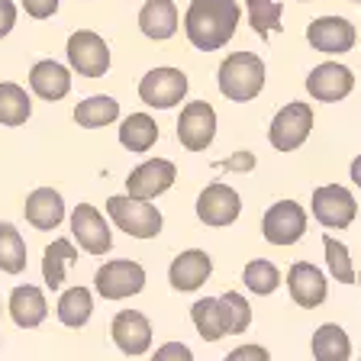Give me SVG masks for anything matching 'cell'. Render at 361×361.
Wrapping results in <instances>:
<instances>
[{
	"mask_svg": "<svg viewBox=\"0 0 361 361\" xmlns=\"http://www.w3.org/2000/svg\"><path fill=\"white\" fill-rule=\"evenodd\" d=\"M26 268V242L13 223H0V271L20 274Z\"/></svg>",
	"mask_w": 361,
	"mask_h": 361,
	"instance_id": "f546056e",
	"label": "cell"
},
{
	"mask_svg": "<svg viewBox=\"0 0 361 361\" xmlns=\"http://www.w3.org/2000/svg\"><path fill=\"white\" fill-rule=\"evenodd\" d=\"M139 30L149 39H155V42L171 39L174 30H178V7H174V0H149L139 10Z\"/></svg>",
	"mask_w": 361,
	"mask_h": 361,
	"instance_id": "7402d4cb",
	"label": "cell"
},
{
	"mask_svg": "<svg viewBox=\"0 0 361 361\" xmlns=\"http://www.w3.org/2000/svg\"><path fill=\"white\" fill-rule=\"evenodd\" d=\"M323 248H326V264H329L332 278L338 284H355V268H352V258H348V248L338 239H332V235L323 239Z\"/></svg>",
	"mask_w": 361,
	"mask_h": 361,
	"instance_id": "836d02e7",
	"label": "cell"
},
{
	"mask_svg": "<svg viewBox=\"0 0 361 361\" xmlns=\"http://www.w3.org/2000/svg\"><path fill=\"white\" fill-rule=\"evenodd\" d=\"M216 135V110L207 100H194L180 110L178 139L188 152H203Z\"/></svg>",
	"mask_w": 361,
	"mask_h": 361,
	"instance_id": "9c48e42d",
	"label": "cell"
},
{
	"mask_svg": "<svg viewBox=\"0 0 361 361\" xmlns=\"http://www.w3.org/2000/svg\"><path fill=\"white\" fill-rule=\"evenodd\" d=\"M242 284H245L252 293H258V297H268V293L278 290L281 271L271 262H264V258H255V262H248L245 271H242Z\"/></svg>",
	"mask_w": 361,
	"mask_h": 361,
	"instance_id": "4dcf8cb0",
	"label": "cell"
},
{
	"mask_svg": "<svg viewBox=\"0 0 361 361\" xmlns=\"http://www.w3.org/2000/svg\"><path fill=\"white\" fill-rule=\"evenodd\" d=\"M71 233H75L78 245H81L87 255H106L113 248L110 226L100 216L97 207H90V203H78L75 207V213H71Z\"/></svg>",
	"mask_w": 361,
	"mask_h": 361,
	"instance_id": "8fae6325",
	"label": "cell"
},
{
	"mask_svg": "<svg viewBox=\"0 0 361 361\" xmlns=\"http://www.w3.org/2000/svg\"><path fill=\"white\" fill-rule=\"evenodd\" d=\"M45 313H49V307H45V297L39 287L32 284L13 287V293H10V316H13V323L20 329H36L45 319Z\"/></svg>",
	"mask_w": 361,
	"mask_h": 361,
	"instance_id": "ffe728a7",
	"label": "cell"
},
{
	"mask_svg": "<svg viewBox=\"0 0 361 361\" xmlns=\"http://www.w3.org/2000/svg\"><path fill=\"white\" fill-rule=\"evenodd\" d=\"M310 129H313V110H310V104H287L271 120L268 139L278 152H293L307 142Z\"/></svg>",
	"mask_w": 361,
	"mask_h": 361,
	"instance_id": "52a82bcc",
	"label": "cell"
},
{
	"mask_svg": "<svg viewBox=\"0 0 361 361\" xmlns=\"http://www.w3.org/2000/svg\"><path fill=\"white\" fill-rule=\"evenodd\" d=\"M190 316H194V326L200 332L203 342H216V338L226 336V316H223V303L219 297H207V300H197L190 307Z\"/></svg>",
	"mask_w": 361,
	"mask_h": 361,
	"instance_id": "4316f807",
	"label": "cell"
},
{
	"mask_svg": "<svg viewBox=\"0 0 361 361\" xmlns=\"http://www.w3.org/2000/svg\"><path fill=\"white\" fill-rule=\"evenodd\" d=\"M219 168H229V171H252V168H255V155H252V152H239V155L219 161Z\"/></svg>",
	"mask_w": 361,
	"mask_h": 361,
	"instance_id": "8d00e7d4",
	"label": "cell"
},
{
	"mask_svg": "<svg viewBox=\"0 0 361 361\" xmlns=\"http://www.w3.org/2000/svg\"><path fill=\"white\" fill-rule=\"evenodd\" d=\"M155 358L158 361H190V358H194V355H190V348L188 345H180V342H168V345H161V348H158V352H155Z\"/></svg>",
	"mask_w": 361,
	"mask_h": 361,
	"instance_id": "d590c367",
	"label": "cell"
},
{
	"mask_svg": "<svg viewBox=\"0 0 361 361\" xmlns=\"http://www.w3.org/2000/svg\"><path fill=\"white\" fill-rule=\"evenodd\" d=\"M352 4H361V0H352Z\"/></svg>",
	"mask_w": 361,
	"mask_h": 361,
	"instance_id": "60d3db41",
	"label": "cell"
},
{
	"mask_svg": "<svg viewBox=\"0 0 361 361\" xmlns=\"http://www.w3.org/2000/svg\"><path fill=\"white\" fill-rule=\"evenodd\" d=\"M264 87V61L252 52H233L219 65V90L223 97L245 104L258 97Z\"/></svg>",
	"mask_w": 361,
	"mask_h": 361,
	"instance_id": "7a4b0ae2",
	"label": "cell"
},
{
	"mask_svg": "<svg viewBox=\"0 0 361 361\" xmlns=\"http://www.w3.org/2000/svg\"><path fill=\"white\" fill-rule=\"evenodd\" d=\"M116 120H120V104L113 97H106V94H94V97L81 100L75 106V123L84 129H100Z\"/></svg>",
	"mask_w": 361,
	"mask_h": 361,
	"instance_id": "cb8c5ba5",
	"label": "cell"
},
{
	"mask_svg": "<svg viewBox=\"0 0 361 361\" xmlns=\"http://www.w3.org/2000/svg\"><path fill=\"white\" fill-rule=\"evenodd\" d=\"M106 213L133 239H152L161 233V213H158V207H152V200L120 194L106 200Z\"/></svg>",
	"mask_w": 361,
	"mask_h": 361,
	"instance_id": "3957f363",
	"label": "cell"
},
{
	"mask_svg": "<svg viewBox=\"0 0 361 361\" xmlns=\"http://www.w3.org/2000/svg\"><path fill=\"white\" fill-rule=\"evenodd\" d=\"M78 262V252L75 245L68 239H55L52 245H45V258H42V278L45 284L52 287H61L65 284V271L71 268V264Z\"/></svg>",
	"mask_w": 361,
	"mask_h": 361,
	"instance_id": "484cf974",
	"label": "cell"
},
{
	"mask_svg": "<svg viewBox=\"0 0 361 361\" xmlns=\"http://www.w3.org/2000/svg\"><path fill=\"white\" fill-rule=\"evenodd\" d=\"M68 65L81 78H104L110 68V49L90 30H78L68 36Z\"/></svg>",
	"mask_w": 361,
	"mask_h": 361,
	"instance_id": "277c9868",
	"label": "cell"
},
{
	"mask_svg": "<svg viewBox=\"0 0 361 361\" xmlns=\"http://www.w3.org/2000/svg\"><path fill=\"white\" fill-rule=\"evenodd\" d=\"M358 284H361V274H358Z\"/></svg>",
	"mask_w": 361,
	"mask_h": 361,
	"instance_id": "b9f144b4",
	"label": "cell"
},
{
	"mask_svg": "<svg viewBox=\"0 0 361 361\" xmlns=\"http://www.w3.org/2000/svg\"><path fill=\"white\" fill-rule=\"evenodd\" d=\"M188 94V75L178 68H152L149 75L139 81V97L145 106L155 110H171L174 104H180Z\"/></svg>",
	"mask_w": 361,
	"mask_h": 361,
	"instance_id": "5b68a950",
	"label": "cell"
},
{
	"mask_svg": "<svg viewBox=\"0 0 361 361\" xmlns=\"http://www.w3.org/2000/svg\"><path fill=\"white\" fill-rule=\"evenodd\" d=\"M239 210H242L239 194L233 188H226V184H210L197 197V216H200L203 226H229L235 223Z\"/></svg>",
	"mask_w": 361,
	"mask_h": 361,
	"instance_id": "9a60e30c",
	"label": "cell"
},
{
	"mask_svg": "<svg viewBox=\"0 0 361 361\" xmlns=\"http://www.w3.org/2000/svg\"><path fill=\"white\" fill-rule=\"evenodd\" d=\"M30 87L36 90L42 100H61L68 90H71V75H68L65 65L45 59V61H39V65H32Z\"/></svg>",
	"mask_w": 361,
	"mask_h": 361,
	"instance_id": "44dd1931",
	"label": "cell"
},
{
	"mask_svg": "<svg viewBox=\"0 0 361 361\" xmlns=\"http://www.w3.org/2000/svg\"><path fill=\"white\" fill-rule=\"evenodd\" d=\"M262 233L271 245H293L307 233V210L297 200H278L264 213Z\"/></svg>",
	"mask_w": 361,
	"mask_h": 361,
	"instance_id": "8992f818",
	"label": "cell"
},
{
	"mask_svg": "<svg viewBox=\"0 0 361 361\" xmlns=\"http://www.w3.org/2000/svg\"><path fill=\"white\" fill-rule=\"evenodd\" d=\"M355 87V78L345 65H338V61H323V65H316L307 78V90L310 97L323 100V104H336V100H345Z\"/></svg>",
	"mask_w": 361,
	"mask_h": 361,
	"instance_id": "4fadbf2b",
	"label": "cell"
},
{
	"mask_svg": "<svg viewBox=\"0 0 361 361\" xmlns=\"http://www.w3.org/2000/svg\"><path fill=\"white\" fill-rule=\"evenodd\" d=\"M30 113H32V100L20 84L13 81L0 84V123L4 126H23L30 120Z\"/></svg>",
	"mask_w": 361,
	"mask_h": 361,
	"instance_id": "83f0119b",
	"label": "cell"
},
{
	"mask_svg": "<svg viewBox=\"0 0 361 361\" xmlns=\"http://www.w3.org/2000/svg\"><path fill=\"white\" fill-rule=\"evenodd\" d=\"M219 303H223V316H226V336H242V332L248 329V323H252V307H248V300L235 290H226L223 297H219Z\"/></svg>",
	"mask_w": 361,
	"mask_h": 361,
	"instance_id": "d6a6232c",
	"label": "cell"
},
{
	"mask_svg": "<svg viewBox=\"0 0 361 361\" xmlns=\"http://www.w3.org/2000/svg\"><path fill=\"white\" fill-rule=\"evenodd\" d=\"M348 355H352V342H348L342 326L326 323L316 329V336H313V358L316 361H348Z\"/></svg>",
	"mask_w": 361,
	"mask_h": 361,
	"instance_id": "d4e9b609",
	"label": "cell"
},
{
	"mask_svg": "<svg viewBox=\"0 0 361 361\" xmlns=\"http://www.w3.org/2000/svg\"><path fill=\"white\" fill-rule=\"evenodd\" d=\"M94 313V300H90V290L87 287H71V290L61 293L59 300V319L71 329H81L84 323L90 319Z\"/></svg>",
	"mask_w": 361,
	"mask_h": 361,
	"instance_id": "f1b7e54d",
	"label": "cell"
},
{
	"mask_svg": "<svg viewBox=\"0 0 361 361\" xmlns=\"http://www.w3.org/2000/svg\"><path fill=\"white\" fill-rule=\"evenodd\" d=\"M210 271H213L210 255L200 252V248H190V252H180V255L171 262L168 281H171L174 290H197L203 281L210 278Z\"/></svg>",
	"mask_w": 361,
	"mask_h": 361,
	"instance_id": "ac0fdd59",
	"label": "cell"
},
{
	"mask_svg": "<svg viewBox=\"0 0 361 361\" xmlns=\"http://www.w3.org/2000/svg\"><path fill=\"white\" fill-rule=\"evenodd\" d=\"M13 23H16L13 0H0V39H4L10 30H13Z\"/></svg>",
	"mask_w": 361,
	"mask_h": 361,
	"instance_id": "f35d334b",
	"label": "cell"
},
{
	"mask_svg": "<svg viewBox=\"0 0 361 361\" xmlns=\"http://www.w3.org/2000/svg\"><path fill=\"white\" fill-rule=\"evenodd\" d=\"M158 142V123L152 120L149 113H129L120 126V145L135 155L149 152Z\"/></svg>",
	"mask_w": 361,
	"mask_h": 361,
	"instance_id": "603a6c76",
	"label": "cell"
},
{
	"mask_svg": "<svg viewBox=\"0 0 361 361\" xmlns=\"http://www.w3.org/2000/svg\"><path fill=\"white\" fill-rule=\"evenodd\" d=\"M355 213H358V203H355V197L345 188L326 184V188L313 190V216L326 229H345V226H352Z\"/></svg>",
	"mask_w": 361,
	"mask_h": 361,
	"instance_id": "30bf717a",
	"label": "cell"
},
{
	"mask_svg": "<svg viewBox=\"0 0 361 361\" xmlns=\"http://www.w3.org/2000/svg\"><path fill=\"white\" fill-rule=\"evenodd\" d=\"M307 39L316 52L326 55H342L352 52L355 45V26L345 20V16H319V20L310 23Z\"/></svg>",
	"mask_w": 361,
	"mask_h": 361,
	"instance_id": "5bb4252c",
	"label": "cell"
},
{
	"mask_svg": "<svg viewBox=\"0 0 361 361\" xmlns=\"http://www.w3.org/2000/svg\"><path fill=\"white\" fill-rule=\"evenodd\" d=\"M26 219H30L36 229H55V226L65 219V200H61L59 190L52 188H39L26 197V207H23Z\"/></svg>",
	"mask_w": 361,
	"mask_h": 361,
	"instance_id": "d6986e66",
	"label": "cell"
},
{
	"mask_svg": "<svg viewBox=\"0 0 361 361\" xmlns=\"http://www.w3.org/2000/svg\"><path fill=\"white\" fill-rule=\"evenodd\" d=\"M248 4V23L258 32V39H268L271 30H284L281 26V4L278 0H245Z\"/></svg>",
	"mask_w": 361,
	"mask_h": 361,
	"instance_id": "1f68e13d",
	"label": "cell"
},
{
	"mask_svg": "<svg viewBox=\"0 0 361 361\" xmlns=\"http://www.w3.org/2000/svg\"><path fill=\"white\" fill-rule=\"evenodd\" d=\"M239 4L235 0H194L184 16V32L200 52H216L235 36Z\"/></svg>",
	"mask_w": 361,
	"mask_h": 361,
	"instance_id": "6da1fadb",
	"label": "cell"
},
{
	"mask_svg": "<svg viewBox=\"0 0 361 361\" xmlns=\"http://www.w3.org/2000/svg\"><path fill=\"white\" fill-rule=\"evenodd\" d=\"M110 336L116 342L123 355H145L152 345V326L139 310H123V313L113 316V326H110Z\"/></svg>",
	"mask_w": 361,
	"mask_h": 361,
	"instance_id": "2e32d148",
	"label": "cell"
},
{
	"mask_svg": "<svg viewBox=\"0 0 361 361\" xmlns=\"http://www.w3.org/2000/svg\"><path fill=\"white\" fill-rule=\"evenodd\" d=\"M245 358H255V361H268V348L262 345H242L229 352V361H245Z\"/></svg>",
	"mask_w": 361,
	"mask_h": 361,
	"instance_id": "74e56055",
	"label": "cell"
},
{
	"mask_svg": "<svg viewBox=\"0 0 361 361\" xmlns=\"http://www.w3.org/2000/svg\"><path fill=\"white\" fill-rule=\"evenodd\" d=\"M287 290L297 307L313 310L326 300V274L310 262H297L287 271Z\"/></svg>",
	"mask_w": 361,
	"mask_h": 361,
	"instance_id": "e0dca14e",
	"label": "cell"
},
{
	"mask_svg": "<svg viewBox=\"0 0 361 361\" xmlns=\"http://www.w3.org/2000/svg\"><path fill=\"white\" fill-rule=\"evenodd\" d=\"M174 178H178V168H174L171 161H165V158H149V161H142V165L126 178V194L139 197V200H155V197H161L171 188Z\"/></svg>",
	"mask_w": 361,
	"mask_h": 361,
	"instance_id": "7c38bea8",
	"label": "cell"
},
{
	"mask_svg": "<svg viewBox=\"0 0 361 361\" xmlns=\"http://www.w3.org/2000/svg\"><path fill=\"white\" fill-rule=\"evenodd\" d=\"M23 10H26L32 20H49V16L59 10V0H23Z\"/></svg>",
	"mask_w": 361,
	"mask_h": 361,
	"instance_id": "e575fe53",
	"label": "cell"
},
{
	"mask_svg": "<svg viewBox=\"0 0 361 361\" xmlns=\"http://www.w3.org/2000/svg\"><path fill=\"white\" fill-rule=\"evenodd\" d=\"M97 293L104 300H123V297H133L145 287V271L139 262H129V258H116V262H106L97 271Z\"/></svg>",
	"mask_w": 361,
	"mask_h": 361,
	"instance_id": "ba28073f",
	"label": "cell"
},
{
	"mask_svg": "<svg viewBox=\"0 0 361 361\" xmlns=\"http://www.w3.org/2000/svg\"><path fill=\"white\" fill-rule=\"evenodd\" d=\"M352 180H355V184H358V188H361V155L352 161Z\"/></svg>",
	"mask_w": 361,
	"mask_h": 361,
	"instance_id": "ab89813d",
	"label": "cell"
}]
</instances>
